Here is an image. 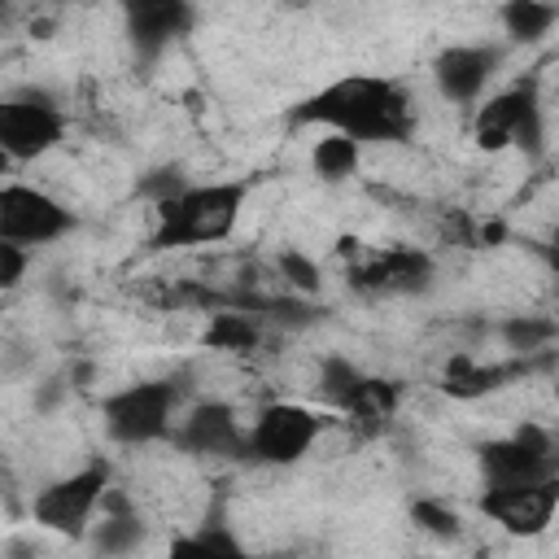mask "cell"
I'll list each match as a JSON object with an SVG mask.
<instances>
[{
    "label": "cell",
    "instance_id": "obj_1",
    "mask_svg": "<svg viewBox=\"0 0 559 559\" xmlns=\"http://www.w3.org/2000/svg\"><path fill=\"white\" fill-rule=\"evenodd\" d=\"M288 127H319L358 148L406 144L419 127L415 92L393 74H341L288 109Z\"/></svg>",
    "mask_w": 559,
    "mask_h": 559
},
{
    "label": "cell",
    "instance_id": "obj_2",
    "mask_svg": "<svg viewBox=\"0 0 559 559\" xmlns=\"http://www.w3.org/2000/svg\"><path fill=\"white\" fill-rule=\"evenodd\" d=\"M249 179H205L188 183L170 201L153 205V231L148 249H197V245H223L240 227L245 201H249Z\"/></svg>",
    "mask_w": 559,
    "mask_h": 559
},
{
    "label": "cell",
    "instance_id": "obj_3",
    "mask_svg": "<svg viewBox=\"0 0 559 559\" xmlns=\"http://www.w3.org/2000/svg\"><path fill=\"white\" fill-rule=\"evenodd\" d=\"M179 411H183L179 380L175 376H148V380H131V384L100 397V428L114 445L140 450V445L170 441Z\"/></svg>",
    "mask_w": 559,
    "mask_h": 559
},
{
    "label": "cell",
    "instance_id": "obj_4",
    "mask_svg": "<svg viewBox=\"0 0 559 559\" xmlns=\"http://www.w3.org/2000/svg\"><path fill=\"white\" fill-rule=\"evenodd\" d=\"M546 105L537 92V79H520L511 87L489 92L476 109H472V140L485 153L498 148H520L528 162L546 157Z\"/></svg>",
    "mask_w": 559,
    "mask_h": 559
},
{
    "label": "cell",
    "instance_id": "obj_5",
    "mask_svg": "<svg viewBox=\"0 0 559 559\" xmlns=\"http://www.w3.org/2000/svg\"><path fill=\"white\" fill-rule=\"evenodd\" d=\"M109 489H114V463H109V459H87L83 467L66 472V476H52L48 485L35 489V498H31V520H35L44 533L83 542Z\"/></svg>",
    "mask_w": 559,
    "mask_h": 559
},
{
    "label": "cell",
    "instance_id": "obj_6",
    "mask_svg": "<svg viewBox=\"0 0 559 559\" xmlns=\"http://www.w3.org/2000/svg\"><path fill=\"white\" fill-rule=\"evenodd\" d=\"M332 415L328 411H314L306 402H266L253 411V419L245 424V463H258V467H297L314 441L328 432Z\"/></svg>",
    "mask_w": 559,
    "mask_h": 559
},
{
    "label": "cell",
    "instance_id": "obj_7",
    "mask_svg": "<svg viewBox=\"0 0 559 559\" xmlns=\"http://www.w3.org/2000/svg\"><path fill=\"white\" fill-rule=\"evenodd\" d=\"M476 467L485 489H524V485L559 480L555 432L542 424H520L507 437H489L476 445Z\"/></svg>",
    "mask_w": 559,
    "mask_h": 559
},
{
    "label": "cell",
    "instance_id": "obj_8",
    "mask_svg": "<svg viewBox=\"0 0 559 559\" xmlns=\"http://www.w3.org/2000/svg\"><path fill=\"white\" fill-rule=\"evenodd\" d=\"M66 140V109L44 87L0 92V153L22 166L48 157Z\"/></svg>",
    "mask_w": 559,
    "mask_h": 559
},
{
    "label": "cell",
    "instance_id": "obj_9",
    "mask_svg": "<svg viewBox=\"0 0 559 559\" xmlns=\"http://www.w3.org/2000/svg\"><path fill=\"white\" fill-rule=\"evenodd\" d=\"M74 227H79L74 210L61 205L39 183H26V179H4L0 183V240L31 253L39 245H57Z\"/></svg>",
    "mask_w": 559,
    "mask_h": 559
},
{
    "label": "cell",
    "instance_id": "obj_10",
    "mask_svg": "<svg viewBox=\"0 0 559 559\" xmlns=\"http://www.w3.org/2000/svg\"><path fill=\"white\" fill-rule=\"evenodd\" d=\"M432 280H437V262L428 249H415V245L362 253L345 271V284L362 297H419L432 288Z\"/></svg>",
    "mask_w": 559,
    "mask_h": 559
},
{
    "label": "cell",
    "instance_id": "obj_11",
    "mask_svg": "<svg viewBox=\"0 0 559 559\" xmlns=\"http://www.w3.org/2000/svg\"><path fill=\"white\" fill-rule=\"evenodd\" d=\"M170 445L192 459H231L245 463V419L223 397H201L179 411L170 428Z\"/></svg>",
    "mask_w": 559,
    "mask_h": 559
},
{
    "label": "cell",
    "instance_id": "obj_12",
    "mask_svg": "<svg viewBox=\"0 0 559 559\" xmlns=\"http://www.w3.org/2000/svg\"><path fill=\"white\" fill-rule=\"evenodd\" d=\"M502 61H507V44H445L428 61V74L445 105L476 109L485 92L493 87Z\"/></svg>",
    "mask_w": 559,
    "mask_h": 559
},
{
    "label": "cell",
    "instance_id": "obj_13",
    "mask_svg": "<svg viewBox=\"0 0 559 559\" xmlns=\"http://www.w3.org/2000/svg\"><path fill=\"white\" fill-rule=\"evenodd\" d=\"M192 26H197V9L188 0H131V4H122V35L144 66L162 61L183 35H192Z\"/></svg>",
    "mask_w": 559,
    "mask_h": 559
},
{
    "label": "cell",
    "instance_id": "obj_14",
    "mask_svg": "<svg viewBox=\"0 0 559 559\" xmlns=\"http://www.w3.org/2000/svg\"><path fill=\"white\" fill-rule=\"evenodd\" d=\"M476 507L511 537H542L559 511V480H542L524 489H480Z\"/></svg>",
    "mask_w": 559,
    "mask_h": 559
},
{
    "label": "cell",
    "instance_id": "obj_15",
    "mask_svg": "<svg viewBox=\"0 0 559 559\" xmlns=\"http://www.w3.org/2000/svg\"><path fill=\"white\" fill-rule=\"evenodd\" d=\"M144 537H148L144 515L131 507V498L122 489H109L83 542H92V550L100 559H127V555H135L144 546Z\"/></svg>",
    "mask_w": 559,
    "mask_h": 559
},
{
    "label": "cell",
    "instance_id": "obj_16",
    "mask_svg": "<svg viewBox=\"0 0 559 559\" xmlns=\"http://www.w3.org/2000/svg\"><path fill=\"white\" fill-rule=\"evenodd\" d=\"M162 559H253L249 546L240 542V533L231 528V520L223 515V507L205 511V520L197 528H183L166 542Z\"/></svg>",
    "mask_w": 559,
    "mask_h": 559
},
{
    "label": "cell",
    "instance_id": "obj_17",
    "mask_svg": "<svg viewBox=\"0 0 559 559\" xmlns=\"http://www.w3.org/2000/svg\"><path fill=\"white\" fill-rule=\"evenodd\" d=\"M528 371V358H520V362H511V367H498V362H476L472 354H454L450 362H445V371H441V389L450 393V397H463V402H472V397H485L489 389H498L502 380H511V376H524Z\"/></svg>",
    "mask_w": 559,
    "mask_h": 559
},
{
    "label": "cell",
    "instance_id": "obj_18",
    "mask_svg": "<svg viewBox=\"0 0 559 559\" xmlns=\"http://www.w3.org/2000/svg\"><path fill=\"white\" fill-rule=\"evenodd\" d=\"M262 319L240 310V306H218L210 310V323H205V345L218 349V354H253L262 349Z\"/></svg>",
    "mask_w": 559,
    "mask_h": 559
},
{
    "label": "cell",
    "instance_id": "obj_19",
    "mask_svg": "<svg viewBox=\"0 0 559 559\" xmlns=\"http://www.w3.org/2000/svg\"><path fill=\"white\" fill-rule=\"evenodd\" d=\"M367 380H371V376H367L358 362H349L345 354H328V358H319V380H314V389H319L323 406H332L336 415H349V411L358 406Z\"/></svg>",
    "mask_w": 559,
    "mask_h": 559
},
{
    "label": "cell",
    "instance_id": "obj_20",
    "mask_svg": "<svg viewBox=\"0 0 559 559\" xmlns=\"http://www.w3.org/2000/svg\"><path fill=\"white\" fill-rule=\"evenodd\" d=\"M559 22V4H542V0H507L498 9V26L507 35V44H542Z\"/></svg>",
    "mask_w": 559,
    "mask_h": 559
},
{
    "label": "cell",
    "instance_id": "obj_21",
    "mask_svg": "<svg viewBox=\"0 0 559 559\" xmlns=\"http://www.w3.org/2000/svg\"><path fill=\"white\" fill-rule=\"evenodd\" d=\"M358 166H362V148H358L354 140H345V135L323 131V135L310 144V170H314L323 183H345V179L358 175Z\"/></svg>",
    "mask_w": 559,
    "mask_h": 559
},
{
    "label": "cell",
    "instance_id": "obj_22",
    "mask_svg": "<svg viewBox=\"0 0 559 559\" xmlns=\"http://www.w3.org/2000/svg\"><path fill=\"white\" fill-rule=\"evenodd\" d=\"M555 319L546 314H511L498 323V336L511 354L520 358H550V345H555Z\"/></svg>",
    "mask_w": 559,
    "mask_h": 559
},
{
    "label": "cell",
    "instance_id": "obj_23",
    "mask_svg": "<svg viewBox=\"0 0 559 559\" xmlns=\"http://www.w3.org/2000/svg\"><path fill=\"white\" fill-rule=\"evenodd\" d=\"M192 179H188V170L179 166V162H166V166H153V170H144L140 179H135V197H144L148 205H162V201H170L175 192H183Z\"/></svg>",
    "mask_w": 559,
    "mask_h": 559
},
{
    "label": "cell",
    "instance_id": "obj_24",
    "mask_svg": "<svg viewBox=\"0 0 559 559\" xmlns=\"http://www.w3.org/2000/svg\"><path fill=\"white\" fill-rule=\"evenodd\" d=\"M411 520H415L424 533L441 537V542H454V537L463 533L459 511H454V507H445L441 498H415V502H411Z\"/></svg>",
    "mask_w": 559,
    "mask_h": 559
},
{
    "label": "cell",
    "instance_id": "obj_25",
    "mask_svg": "<svg viewBox=\"0 0 559 559\" xmlns=\"http://www.w3.org/2000/svg\"><path fill=\"white\" fill-rule=\"evenodd\" d=\"M275 271H280V284L293 288V293H319L323 288V271L306 253H297V249H284L275 258Z\"/></svg>",
    "mask_w": 559,
    "mask_h": 559
},
{
    "label": "cell",
    "instance_id": "obj_26",
    "mask_svg": "<svg viewBox=\"0 0 559 559\" xmlns=\"http://www.w3.org/2000/svg\"><path fill=\"white\" fill-rule=\"evenodd\" d=\"M26 266H31V253L17 249V245H9V240H0V293L17 288L22 275H26Z\"/></svg>",
    "mask_w": 559,
    "mask_h": 559
},
{
    "label": "cell",
    "instance_id": "obj_27",
    "mask_svg": "<svg viewBox=\"0 0 559 559\" xmlns=\"http://www.w3.org/2000/svg\"><path fill=\"white\" fill-rule=\"evenodd\" d=\"M9 170H13V162H9L4 153H0V183H4V175H9Z\"/></svg>",
    "mask_w": 559,
    "mask_h": 559
}]
</instances>
